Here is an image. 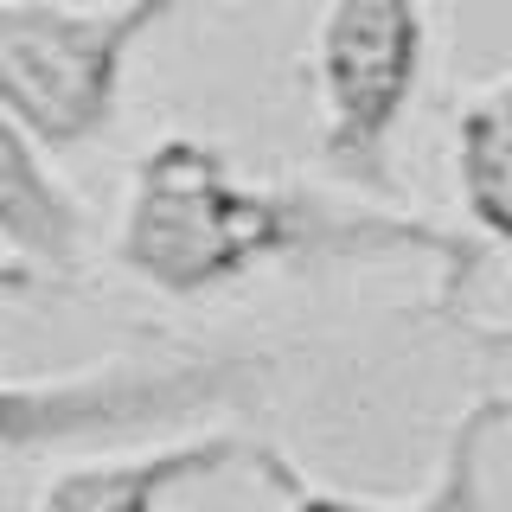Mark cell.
Returning a JSON list of instances; mask_svg holds the SVG:
<instances>
[{
  "label": "cell",
  "instance_id": "obj_1",
  "mask_svg": "<svg viewBox=\"0 0 512 512\" xmlns=\"http://www.w3.org/2000/svg\"><path fill=\"white\" fill-rule=\"evenodd\" d=\"M384 237H416V231L340 218L308 192L250 186L218 141L160 135L135 160L116 256L160 295H205V288L237 282L276 256L359 250L384 244Z\"/></svg>",
  "mask_w": 512,
  "mask_h": 512
},
{
  "label": "cell",
  "instance_id": "obj_2",
  "mask_svg": "<svg viewBox=\"0 0 512 512\" xmlns=\"http://www.w3.org/2000/svg\"><path fill=\"white\" fill-rule=\"evenodd\" d=\"M180 0H0V109L45 148H77L116 116L128 52Z\"/></svg>",
  "mask_w": 512,
  "mask_h": 512
},
{
  "label": "cell",
  "instance_id": "obj_3",
  "mask_svg": "<svg viewBox=\"0 0 512 512\" xmlns=\"http://www.w3.org/2000/svg\"><path fill=\"white\" fill-rule=\"evenodd\" d=\"M250 384V359L192 352V359H109L71 378H7L0 372V448H45L77 436L180 423L212 404H231Z\"/></svg>",
  "mask_w": 512,
  "mask_h": 512
},
{
  "label": "cell",
  "instance_id": "obj_4",
  "mask_svg": "<svg viewBox=\"0 0 512 512\" xmlns=\"http://www.w3.org/2000/svg\"><path fill=\"white\" fill-rule=\"evenodd\" d=\"M423 39V0H327V13H320V148L352 180H384V141L410 109Z\"/></svg>",
  "mask_w": 512,
  "mask_h": 512
},
{
  "label": "cell",
  "instance_id": "obj_5",
  "mask_svg": "<svg viewBox=\"0 0 512 512\" xmlns=\"http://www.w3.org/2000/svg\"><path fill=\"white\" fill-rule=\"evenodd\" d=\"M269 448L250 442V436H192V442H167V448H148V455H116V461H77L45 480L39 500L52 512H148L160 506L167 493L192 487L205 474H224V468H250L263 461Z\"/></svg>",
  "mask_w": 512,
  "mask_h": 512
},
{
  "label": "cell",
  "instance_id": "obj_6",
  "mask_svg": "<svg viewBox=\"0 0 512 512\" xmlns=\"http://www.w3.org/2000/svg\"><path fill=\"white\" fill-rule=\"evenodd\" d=\"M45 141L20 116L0 109V237L45 269H71L84 244V212L45 167Z\"/></svg>",
  "mask_w": 512,
  "mask_h": 512
},
{
  "label": "cell",
  "instance_id": "obj_7",
  "mask_svg": "<svg viewBox=\"0 0 512 512\" xmlns=\"http://www.w3.org/2000/svg\"><path fill=\"white\" fill-rule=\"evenodd\" d=\"M455 180L474 224L512 250V77L461 96L455 116Z\"/></svg>",
  "mask_w": 512,
  "mask_h": 512
},
{
  "label": "cell",
  "instance_id": "obj_8",
  "mask_svg": "<svg viewBox=\"0 0 512 512\" xmlns=\"http://www.w3.org/2000/svg\"><path fill=\"white\" fill-rule=\"evenodd\" d=\"M436 506H512V397L468 410L448 448V480Z\"/></svg>",
  "mask_w": 512,
  "mask_h": 512
}]
</instances>
